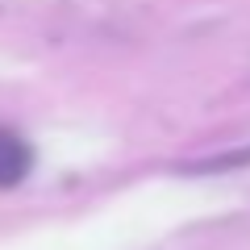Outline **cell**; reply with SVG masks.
<instances>
[{
	"label": "cell",
	"instance_id": "2",
	"mask_svg": "<svg viewBox=\"0 0 250 250\" xmlns=\"http://www.w3.org/2000/svg\"><path fill=\"white\" fill-rule=\"evenodd\" d=\"M246 163H250V150H233V154H221V159L200 163V171H225V167H246Z\"/></svg>",
	"mask_w": 250,
	"mask_h": 250
},
{
	"label": "cell",
	"instance_id": "1",
	"mask_svg": "<svg viewBox=\"0 0 250 250\" xmlns=\"http://www.w3.org/2000/svg\"><path fill=\"white\" fill-rule=\"evenodd\" d=\"M34 167V154H29L25 138L9 134V129H0V188H13L29 175Z\"/></svg>",
	"mask_w": 250,
	"mask_h": 250
}]
</instances>
